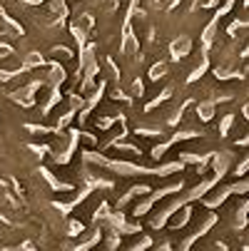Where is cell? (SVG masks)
Returning <instances> with one entry per match:
<instances>
[{"mask_svg": "<svg viewBox=\"0 0 249 251\" xmlns=\"http://www.w3.org/2000/svg\"><path fill=\"white\" fill-rule=\"evenodd\" d=\"M197 115L202 122H209L212 117H215V100H204L199 107H197Z\"/></svg>", "mask_w": 249, "mask_h": 251, "instance_id": "1", "label": "cell"}, {"mask_svg": "<svg viewBox=\"0 0 249 251\" xmlns=\"http://www.w3.org/2000/svg\"><path fill=\"white\" fill-rule=\"evenodd\" d=\"M190 48H192V43H190V38H180L174 45H172V52H174V57H180V55H187L190 52Z\"/></svg>", "mask_w": 249, "mask_h": 251, "instance_id": "2", "label": "cell"}, {"mask_svg": "<svg viewBox=\"0 0 249 251\" xmlns=\"http://www.w3.org/2000/svg\"><path fill=\"white\" fill-rule=\"evenodd\" d=\"M165 73H167V65H165V62H157V65L150 70V80H160Z\"/></svg>", "mask_w": 249, "mask_h": 251, "instance_id": "3", "label": "cell"}, {"mask_svg": "<svg viewBox=\"0 0 249 251\" xmlns=\"http://www.w3.org/2000/svg\"><path fill=\"white\" fill-rule=\"evenodd\" d=\"M232 115H227V117H222V122H220V132L224 134V132H229V127H232Z\"/></svg>", "mask_w": 249, "mask_h": 251, "instance_id": "4", "label": "cell"}, {"mask_svg": "<svg viewBox=\"0 0 249 251\" xmlns=\"http://www.w3.org/2000/svg\"><path fill=\"white\" fill-rule=\"evenodd\" d=\"M112 122H115L112 117H100V120H97V127H100V129H110Z\"/></svg>", "mask_w": 249, "mask_h": 251, "instance_id": "5", "label": "cell"}, {"mask_svg": "<svg viewBox=\"0 0 249 251\" xmlns=\"http://www.w3.org/2000/svg\"><path fill=\"white\" fill-rule=\"evenodd\" d=\"M247 167H249V164H247V159H244V162H239V167H237V176H242V174L247 172Z\"/></svg>", "mask_w": 249, "mask_h": 251, "instance_id": "6", "label": "cell"}]
</instances>
